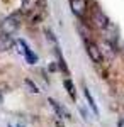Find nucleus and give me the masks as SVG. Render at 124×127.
<instances>
[{
	"mask_svg": "<svg viewBox=\"0 0 124 127\" xmlns=\"http://www.w3.org/2000/svg\"><path fill=\"white\" fill-rule=\"evenodd\" d=\"M92 24L97 29H107L109 27V17L104 14V10L100 7H97V5L92 9Z\"/></svg>",
	"mask_w": 124,
	"mask_h": 127,
	"instance_id": "nucleus-1",
	"label": "nucleus"
},
{
	"mask_svg": "<svg viewBox=\"0 0 124 127\" xmlns=\"http://www.w3.org/2000/svg\"><path fill=\"white\" fill-rule=\"evenodd\" d=\"M85 48H87V53H88V56L90 59L94 61V63H102V49L97 46L95 42H92V41H85Z\"/></svg>",
	"mask_w": 124,
	"mask_h": 127,
	"instance_id": "nucleus-2",
	"label": "nucleus"
},
{
	"mask_svg": "<svg viewBox=\"0 0 124 127\" xmlns=\"http://www.w3.org/2000/svg\"><path fill=\"white\" fill-rule=\"evenodd\" d=\"M70 9L76 17H85L88 10V2L87 0H70Z\"/></svg>",
	"mask_w": 124,
	"mask_h": 127,
	"instance_id": "nucleus-3",
	"label": "nucleus"
},
{
	"mask_svg": "<svg viewBox=\"0 0 124 127\" xmlns=\"http://www.w3.org/2000/svg\"><path fill=\"white\" fill-rule=\"evenodd\" d=\"M17 44H19L20 48H22V53H24L26 59L29 61V64H36V63H38V56H36V54L32 53V49L29 48V46H27V44H26V42H24L22 39L17 41Z\"/></svg>",
	"mask_w": 124,
	"mask_h": 127,
	"instance_id": "nucleus-4",
	"label": "nucleus"
},
{
	"mask_svg": "<svg viewBox=\"0 0 124 127\" xmlns=\"http://www.w3.org/2000/svg\"><path fill=\"white\" fill-rule=\"evenodd\" d=\"M17 27H19V15H10V17H7V19L3 20V31H5V34L14 32Z\"/></svg>",
	"mask_w": 124,
	"mask_h": 127,
	"instance_id": "nucleus-5",
	"label": "nucleus"
},
{
	"mask_svg": "<svg viewBox=\"0 0 124 127\" xmlns=\"http://www.w3.org/2000/svg\"><path fill=\"white\" fill-rule=\"evenodd\" d=\"M38 2L39 0H20V12L29 15L31 12H34V9L38 7Z\"/></svg>",
	"mask_w": 124,
	"mask_h": 127,
	"instance_id": "nucleus-6",
	"label": "nucleus"
},
{
	"mask_svg": "<svg viewBox=\"0 0 124 127\" xmlns=\"http://www.w3.org/2000/svg\"><path fill=\"white\" fill-rule=\"evenodd\" d=\"M14 46V39L10 37L9 34L0 32V51H9Z\"/></svg>",
	"mask_w": 124,
	"mask_h": 127,
	"instance_id": "nucleus-7",
	"label": "nucleus"
},
{
	"mask_svg": "<svg viewBox=\"0 0 124 127\" xmlns=\"http://www.w3.org/2000/svg\"><path fill=\"white\" fill-rule=\"evenodd\" d=\"M63 85H65V88H66V92L68 93H70V97L73 98V100H76V92H75V85H73V83H71V81H70V80H65V81H63Z\"/></svg>",
	"mask_w": 124,
	"mask_h": 127,
	"instance_id": "nucleus-8",
	"label": "nucleus"
},
{
	"mask_svg": "<svg viewBox=\"0 0 124 127\" xmlns=\"http://www.w3.org/2000/svg\"><path fill=\"white\" fill-rule=\"evenodd\" d=\"M83 93H85L87 100H88V105L94 108V112H97V107H95V102H94V98H92V95H90V92L87 90V88H83Z\"/></svg>",
	"mask_w": 124,
	"mask_h": 127,
	"instance_id": "nucleus-9",
	"label": "nucleus"
},
{
	"mask_svg": "<svg viewBox=\"0 0 124 127\" xmlns=\"http://www.w3.org/2000/svg\"><path fill=\"white\" fill-rule=\"evenodd\" d=\"M49 103H51V107H53L55 110H56V114H58V115H65V112L61 110V107L58 105V103L55 102V100H53V98H49ZM65 117H66V115H65Z\"/></svg>",
	"mask_w": 124,
	"mask_h": 127,
	"instance_id": "nucleus-10",
	"label": "nucleus"
},
{
	"mask_svg": "<svg viewBox=\"0 0 124 127\" xmlns=\"http://www.w3.org/2000/svg\"><path fill=\"white\" fill-rule=\"evenodd\" d=\"M26 87L29 88V92H31V93H38V92H39L38 87H36V85H34L31 80H26Z\"/></svg>",
	"mask_w": 124,
	"mask_h": 127,
	"instance_id": "nucleus-11",
	"label": "nucleus"
},
{
	"mask_svg": "<svg viewBox=\"0 0 124 127\" xmlns=\"http://www.w3.org/2000/svg\"><path fill=\"white\" fill-rule=\"evenodd\" d=\"M9 127H10V126H9Z\"/></svg>",
	"mask_w": 124,
	"mask_h": 127,
	"instance_id": "nucleus-12",
	"label": "nucleus"
}]
</instances>
